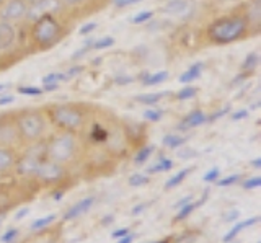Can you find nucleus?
Wrapping results in <instances>:
<instances>
[{"label": "nucleus", "mask_w": 261, "mask_h": 243, "mask_svg": "<svg viewBox=\"0 0 261 243\" xmlns=\"http://www.w3.org/2000/svg\"><path fill=\"white\" fill-rule=\"evenodd\" d=\"M79 149V139L75 132L69 131H61L54 136H51V139L44 144L46 150V158L57 161V164H69L77 155Z\"/></svg>", "instance_id": "nucleus-5"}, {"label": "nucleus", "mask_w": 261, "mask_h": 243, "mask_svg": "<svg viewBox=\"0 0 261 243\" xmlns=\"http://www.w3.org/2000/svg\"><path fill=\"white\" fill-rule=\"evenodd\" d=\"M239 215H240L239 210L232 209V210H228V214L225 215V221L227 222H233V221H237V219H239Z\"/></svg>", "instance_id": "nucleus-47"}, {"label": "nucleus", "mask_w": 261, "mask_h": 243, "mask_svg": "<svg viewBox=\"0 0 261 243\" xmlns=\"http://www.w3.org/2000/svg\"><path fill=\"white\" fill-rule=\"evenodd\" d=\"M126 233H129L127 229H118V230H114V232H113L111 237H113V238H121V237H124Z\"/></svg>", "instance_id": "nucleus-50"}, {"label": "nucleus", "mask_w": 261, "mask_h": 243, "mask_svg": "<svg viewBox=\"0 0 261 243\" xmlns=\"http://www.w3.org/2000/svg\"><path fill=\"white\" fill-rule=\"evenodd\" d=\"M165 96H168V92H155V93H142V95H137L136 96V101L141 103V104H157L160 103Z\"/></svg>", "instance_id": "nucleus-19"}, {"label": "nucleus", "mask_w": 261, "mask_h": 243, "mask_svg": "<svg viewBox=\"0 0 261 243\" xmlns=\"http://www.w3.org/2000/svg\"><path fill=\"white\" fill-rule=\"evenodd\" d=\"M96 23L95 21H92V23H87V25H84L80 30H79V35L80 36H87V35H92L93 31L96 30Z\"/></svg>", "instance_id": "nucleus-40"}, {"label": "nucleus", "mask_w": 261, "mask_h": 243, "mask_svg": "<svg viewBox=\"0 0 261 243\" xmlns=\"http://www.w3.org/2000/svg\"><path fill=\"white\" fill-rule=\"evenodd\" d=\"M134 77H130V75H119L114 78V84L119 85V87H124V85H130V84H134Z\"/></svg>", "instance_id": "nucleus-42"}, {"label": "nucleus", "mask_w": 261, "mask_h": 243, "mask_svg": "<svg viewBox=\"0 0 261 243\" xmlns=\"http://www.w3.org/2000/svg\"><path fill=\"white\" fill-rule=\"evenodd\" d=\"M62 194H64L62 191H54V193H53V198H54L56 201H61V199H62Z\"/></svg>", "instance_id": "nucleus-57"}, {"label": "nucleus", "mask_w": 261, "mask_h": 243, "mask_svg": "<svg viewBox=\"0 0 261 243\" xmlns=\"http://www.w3.org/2000/svg\"><path fill=\"white\" fill-rule=\"evenodd\" d=\"M21 44L20 26L0 20V62L13 61V54L18 52Z\"/></svg>", "instance_id": "nucleus-6"}, {"label": "nucleus", "mask_w": 261, "mask_h": 243, "mask_svg": "<svg viewBox=\"0 0 261 243\" xmlns=\"http://www.w3.org/2000/svg\"><path fill=\"white\" fill-rule=\"evenodd\" d=\"M259 221V217H250L248 221H243V222H237L230 230H228V233L225 235V237L222 238V241L224 243H228V241H233L235 240V237L239 235L243 229H248V227H251V225H255L256 222Z\"/></svg>", "instance_id": "nucleus-17"}, {"label": "nucleus", "mask_w": 261, "mask_h": 243, "mask_svg": "<svg viewBox=\"0 0 261 243\" xmlns=\"http://www.w3.org/2000/svg\"><path fill=\"white\" fill-rule=\"evenodd\" d=\"M242 13L248 23L250 36H258L261 33V0H248Z\"/></svg>", "instance_id": "nucleus-10"}, {"label": "nucleus", "mask_w": 261, "mask_h": 243, "mask_svg": "<svg viewBox=\"0 0 261 243\" xmlns=\"http://www.w3.org/2000/svg\"><path fill=\"white\" fill-rule=\"evenodd\" d=\"M147 183H149V176L142 175V173H134V175H130V178H129V184L134 186V188H139V186H144Z\"/></svg>", "instance_id": "nucleus-34"}, {"label": "nucleus", "mask_w": 261, "mask_h": 243, "mask_svg": "<svg viewBox=\"0 0 261 243\" xmlns=\"http://www.w3.org/2000/svg\"><path fill=\"white\" fill-rule=\"evenodd\" d=\"M188 202H191V196H186V198H183V199H179L176 204H175V207L176 209H179L181 206H185V204H188Z\"/></svg>", "instance_id": "nucleus-53"}, {"label": "nucleus", "mask_w": 261, "mask_h": 243, "mask_svg": "<svg viewBox=\"0 0 261 243\" xmlns=\"http://www.w3.org/2000/svg\"><path fill=\"white\" fill-rule=\"evenodd\" d=\"M93 202H95V198L93 196H90V198H85V199H82L79 204L75 206H72L67 212L64 214V221H72V219H75L82 214H85L88 209H92L93 206Z\"/></svg>", "instance_id": "nucleus-14"}, {"label": "nucleus", "mask_w": 261, "mask_h": 243, "mask_svg": "<svg viewBox=\"0 0 261 243\" xmlns=\"http://www.w3.org/2000/svg\"><path fill=\"white\" fill-rule=\"evenodd\" d=\"M13 121L20 141L23 142H38L47 129L46 116L39 110H21L15 115Z\"/></svg>", "instance_id": "nucleus-4"}, {"label": "nucleus", "mask_w": 261, "mask_h": 243, "mask_svg": "<svg viewBox=\"0 0 261 243\" xmlns=\"http://www.w3.org/2000/svg\"><path fill=\"white\" fill-rule=\"evenodd\" d=\"M250 116V110H237L232 113V121H242L245 118H248Z\"/></svg>", "instance_id": "nucleus-44"}, {"label": "nucleus", "mask_w": 261, "mask_h": 243, "mask_svg": "<svg viewBox=\"0 0 261 243\" xmlns=\"http://www.w3.org/2000/svg\"><path fill=\"white\" fill-rule=\"evenodd\" d=\"M15 101V95L12 93H0V106H7Z\"/></svg>", "instance_id": "nucleus-46"}, {"label": "nucleus", "mask_w": 261, "mask_h": 243, "mask_svg": "<svg viewBox=\"0 0 261 243\" xmlns=\"http://www.w3.org/2000/svg\"><path fill=\"white\" fill-rule=\"evenodd\" d=\"M59 85L61 84H44L43 85V92H56V90H59Z\"/></svg>", "instance_id": "nucleus-49"}, {"label": "nucleus", "mask_w": 261, "mask_h": 243, "mask_svg": "<svg viewBox=\"0 0 261 243\" xmlns=\"http://www.w3.org/2000/svg\"><path fill=\"white\" fill-rule=\"evenodd\" d=\"M62 17L65 15L46 13L28 23V39L33 51H47L62 41V38L67 35V25Z\"/></svg>", "instance_id": "nucleus-1"}, {"label": "nucleus", "mask_w": 261, "mask_h": 243, "mask_svg": "<svg viewBox=\"0 0 261 243\" xmlns=\"http://www.w3.org/2000/svg\"><path fill=\"white\" fill-rule=\"evenodd\" d=\"M196 95H198V88L191 87V85H186L179 92H176V98L181 100V101H186V100H193Z\"/></svg>", "instance_id": "nucleus-28"}, {"label": "nucleus", "mask_w": 261, "mask_h": 243, "mask_svg": "<svg viewBox=\"0 0 261 243\" xmlns=\"http://www.w3.org/2000/svg\"><path fill=\"white\" fill-rule=\"evenodd\" d=\"M16 158H18V155H16V152L12 147L0 145V173H7L12 168H15Z\"/></svg>", "instance_id": "nucleus-12"}, {"label": "nucleus", "mask_w": 261, "mask_h": 243, "mask_svg": "<svg viewBox=\"0 0 261 243\" xmlns=\"http://www.w3.org/2000/svg\"><path fill=\"white\" fill-rule=\"evenodd\" d=\"M240 181V175H228L225 178H222V180H217V186H222V188H227V186H232L235 183Z\"/></svg>", "instance_id": "nucleus-35"}, {"label": "nucleus", "mask_w": 261, "mask_h": 243, "mask_svg": "<svg viewBox=\"0 0 261 243\" xmlns=\"http://www.w3.org/2000/svg\"><path fill=\"white\" fill-rule=\"evenodd\" d=\"M170 77V74L167 70H159V72H153V74H144L141 82L144 87H157L163 82H167Z\"/></svg>", "instance_id": "nucleus-18"}, {"label": "nucleus", "mask_w": 261, "mask_h": 243, "mask_svg": "<svg viewBox=\"0 0 261 243\" xmlns=\"http://www.w3.org/2000/svg\"><path fill=\"white\" fill-rule=\"evenodd\" d=\"M190 0H167L165 4L162 5V13L165 15H185L190 10Z\"/></svg>", "instance_id": "nucleus-13"}, {"label": "nucleus", "mask_w": 261, "mask_h": 243, "mask_svg": "<svg viewBox=\"0 0 261 243\" xmlns=\"http://www.w3.org/2000/svg\"><path fill=\"white\" fill-rule=\"evenodd\" d=\"M111 221H113V215H106V217H103V225H110Z\"/></svg>", "instance_id": "nucleus-58"}, {"label": "nucleus", "mask_w": 261, "mask_h": 243, "mask_svg": "<svg viewBox=\"0 0 261 243\" xmlns=\"http://www.w3.org/2000/svg\"><path fill=\"white\" fill-rule=\"evenodd\" d=\"M259 66V56L258 52H248V56L245 58V61L242 62V72H248V74H253Z\"/></svg>", "instance_id": "nucleus-21"}, {"label": "nucleus", "mask_w": 261, "mask_h": 243, "mask_svg": "<svg viewBox=\"0 0 261 243\" xmlns=\"http://www.w3.org/2000/svg\"><path fill=\"white\" fill-rule=\"evenodd\" d=\"M46 13L65 15V9L61 0H36V2L28 4V13L23 25H28V23L35 21L36 18L43 17Z\"/></svg>", "instance_id": "nucleus-8"}, {"label": "nucleus", "mask_w": 261, "mask_h": 243, "mask_svg": "<svg viewBox=\"0 0 261 243\" xmlns=\"http://www.w3.org/2000/svg\"><path fill=\"white\" fill-rule=\"evenodd\" d=\"M64 9H65V15L70 12H90L93 10V4L96 0H61Z\"/></svg>", "instance_id": "nucleus-15"}, {"label": "nucleus", "mask_w": 261, "mask_h": 243, "mask_svg": "<svg viewBox=\"0 0 261 243\" xmlns=\"http://www.w3.org/2000/svg\"><path fill=\"white\" fill-rule=\"evenodd\" d=\"M54 219H56L54 214L38 219V221H35V222L31 224V230H41V229H44V227H47L49 224H53V222H54Z\"/></svg>", "instance_id": "nucleus-33"}, {"label": "nucleus", "mask_w": 261, "mask_h": 243, "mask_svg": "<svg viewBox=\"0 0 261 243\" xmlns=\"http://www.w3.org/2000/svg\"><path fill=\"white\" fill-rule=\"evenodd\" d=\"M8 88V84H0V93H4Z\"/></svg>", "instance_id": "nucleus-59"}, {"label": "nucleus", "mask_w": 261, "mask_h": 243, "mask_svg": "<svg viewBox=\"0 0 261 243\" xmlns=\"http://www.w3.org/2000/svg\"><path fill=\"white\" fill-rule=\"evenodd\" d=\"M202 70H204V64L202 62H196L190 69H186L181 75L178 77V82L183 84V85H190L194 80H198L202 75Z\"/></svg>", "instance_id": "nucleus-16"}, {"label": "nucleus", "mask_w": 261, "mask_h": 243, "mask_svg": "<svg viewBox=\"0 0 261 243\" xmlns=\"http://www.w3.org/2000/svg\"><path fill=\"white\" fill-rule=\"evenodd\" d=\"M118 240H119L118 243H133L134 235H133V233H126L124 237H121V238H118Z\"/></svg>", "instance_id": "nucleus-51"}, {"label": "nucleus", "mask_w": 261, "mask_h": 243, "mask_svg": "<svg viewBox=\"0 0 261 243\" xmlns=\"http://www.w3.org/2000/svg\"><path fill=\"white\" fill-rule=\"evenodd\" d=\"M250 75H251V74H248V72H240L239 75L233 77V80L230 82V87H237V85H240V84H242V82H245V80H247V78H250Z\"/></svg>", "instance_id": "nucleus-45"}, {"label": "nucleus", "mask_w": 261, "mask_h": 243, "mask_svg": "<svg viewBox=\"0 0 261 243\" xmlns=\"http://www.w3.org/2000/svg\"><path fill=\"white\" fill-rule=\"evenodd\" d=\"M144 210H145V204H137V206L133 209V212H130V214H133V215H139V214H142Z\"/></svg>", "instance_id": "nucleus-52"}, {"label": "nucleus", "mask_w": 261, "mask_h": 243, "mask_svg": "<svg viewBox=\"0 0 261 243\" xmlns=\"http://www.w3.org/2000/svg\"><path fill=\"white\" fill-rule=\"evenodd\" d=\"M190 155H194V152H193V150H185V152L179 153V157H181V158H191Z\"/></svg>", "instance_id": "nucleus-56"}, {"label": "nucleus", "mask_w": 261, "mask_h": 243, "mask_svg": "<svg viewBox=\"0 0 261 243\" xmlns=\"http://www.w3.org/2000/svg\"><path fill=\"white\" fill-rule=\"evenodd\" d=\"M250 164H251V167L255 168V170H259V168H261V157H258V158H255V160H251Z\"/></svg>", "instance_id": "nucleus-54"}, {"label": "nucleus", "mask_w": 261, "mask_h": 243, "mask_svg": "<svg viewBox=\"0 0 261 243\" xmlns=\"http://www.w3.org/2000/svg\"><path fill=\"white\" fill-rule=\"evenodd\" d=\"M144 119L150 121V123H159V121L163 118V111L160 108H150L144 111Z\"/></svg>", "instance_id": "nucleus-31"}, {"label": "nucleus", "mask_w": 261, "mask_h": 243, "mask_svg": "<svg viewBox=\"0 0 261 243\" xmlns=\"http://www.w3.org/2000/svg\"><path fill=\"white\" fill-rule=\"evenodd\" d=\"M141 2L142 0H113V5L116 7V9H127V7L137 5Z\"/></svg>", "instance_id": "nucleus-38"}, {"label": "nucleus", "mask_w": 261, "mask_h": 243, "mask_svg": "<svg viewBox=\"0 0 261 243\" xmlns=\"http://www.w3.org/2000/svg\"><path fill=\"white\" fill-rule=\"evenodd\" d=\"M162 144L165 145L167 149H179L181 145L186 144V137H181L178 134H165L163 136Z\"/></svg>", "instance_id": "nucleus-22"}, {"label": "nucleus", "mask_w": 261, "mask_h": 243, "mask_svg": "<svg viewBox=\"0 0 261 243\" xmlns=\"http://www.w3.org/2000/svg\"><path fill=\"white\" fill-rule=\"evenodd\" d=\"M16 92L20 95H24V96H41L44 92L43 88L39 87H33V85H24V87H18L16 88Z\"/></svg>", "instance_id": "nucleus-30"}, {"label": "nucleus", "mask_w": 261, "mask_h": 243, "mask_svg": "<svg viewBox=\"0 0 261 243\" xmlns=\"http://www.w3.org/2000/svg\"><path fill=\"white\" fill-rule=\"evenodd\" d=\"M153 145H144V147H141V150H139L136 153V157H134V164L136 165H142L145 164L147 160H149V157L153 153Z\"/></svg>", "instance_id": "nucleus-26"}, {"label": "nucleus", "mask_w": 261, "mask_h": 243, "mask_svg": "<svg viewBox=\"0 0 261 243\" xmlns=\"http://www.w3.org/2000/svg\"><path fill=\"white\" fill-rule=\"evenodd\" d=\"M64 175H65L64 165L49 160L46 157L39 161L36 170H35V173H33V176L38 178V180L43 181V183H56V181H59Z\"/></svg>", "instance_id": "nucleus-9"}, {"label": "nucleus", "mask_w": 261, "mask_h": 243, "mask_svg": "<svg viewBox=\"0 0 261 243\" xmlns=\"http://www.w3.org/2000/svg\"><path fill=\"white\" fill-rule=\"evenodd\" d=\"M191 173V168H185V170H181V172H178L176 175H173L170 178V180L165 183V190H171V188H176V186L179 184V183H183V180Z\"/></svg>", "instance_id": "nucleus-25"}, {"label": "nucleus", "mask_w": 261, "mask_h": 243, "mask_svg": "<svg viewBox=\"0 0 261 243\" xmlns=\"http://www.w3.org/2000/svg\"><path fill=\"white\" fill-rule=\"evenodd\" d=\"M16 235H18V230L16 229H10V230H7L2 237H0V240H2V243H13L15 238H16Z\"/></svg>", "instance_id": "nucleus-39"}, {"label": "nucleus", "mask_w": 261, "mask_h": 243, "mask_svg": "<svg viewBox=\"0 0 261 243\" xmlns=\"http://www.w3.org/2000/svg\"><path fill=\"white\" fill-rule=\"evenodd\" d=\"M28 4H33V2H36V0H27Z\"/></svg>", "instance_id": "nucleus-60"}, {"label": "nucleus", "mask_w": 261, "mask_h": 243, "mask_svg": "<svg viewBox=\"0 0 261 243\" xmlns=\"http://www.w3.org/2000/svg\"><path fill=\"white\" fill-rule=\"evenodd\" d=\"M196 207H198V206L193 204V202H188V204L181 206V207H179V210H178V214L175 215V222H179V221H183V219H186Z\"/></svg>", "instance_id": "nucleus-32"}, {"label": "nucleus", "mask_w": 261, "mask_h": 243, "mask_svg": "<svg viewBox=\"0 0 261 243\" xmlns=\"http://www.w3.org/2000/svg\"><path fill=\"white\" fill-rule=\"evenodd\" d=\"M219 176H220V170L217 167H214V168H211L209 172L202 176V180L206 181V183H214V181L219 180Z\"/></svg>", "instance_id": "nucleus-37"}, {"label": "nucleus", "mask_w": 261, "mask_h": 243, "mask_svg": "<svg viewBox=\"0 0 261 243\" xmlns=\"http://www.w3.org/2000/svg\"><path fill=\"white\" fill-rule=\"evenodd\" d=\"M228 243H232V241H228Z\"/></svg>", "instance_id": "nucleus-62"}, {"label": "nucleus", "mask_w": 261, "mask_h": 243, "mask_svg": "<svg viewBox=\"0 0 261 243\" xmlns=\"http://www.w3.org/2000/svg\"><path fill=\"white\" fill-rule=\"evenodd\" d=\"M87 51H90L88 47H84V49L75 51V54H72V61H79V59H82L84 56H87Z\"/></svg>", "instance_id": "nucleus-48"}, {"label": "nucleus", "mask_w": 261, "mask_h": 243, "mask_svg": "<svg viewBox=\"0 0 261 243\" xmlns=\"http://www.w3.org/2000/svg\"><path fill=\"white\" fill-rule=\"evenodd\" d=\"M82 72H84V66H80V64H79V66H72L70 69L65 70V75H67V78H69V80H72L73 77L80 75Z\"/></svg>", "instance_id": "nucleus-41"}, {"label": "nucleus", "mask_w": 261, "mask_h": 243, "mask_svg": "<svg viewBox=\"0 0 261 243\" xmlns=\"http://www.w3.org/2000/svg\"><path fill=\"white\" fill-rule=\"evenodd\" d=\"M247 36H250V28L242 12H232L222 15V17H217L206 28L207 43L216 46L232 44L242 41Z\"/></svg>", "instance_id": "nucleus-2"}, {"label": "nucleus", "mask_w": 261, "mask_h": 243, "mask_svg": "<svg viewBox=\"0 0 261 243\" xmlns=\"http://www.w3.org/2000/svg\"><path fill=\"white\" fill-rule=\"evenodd\" d=\"M4 2H5V0H0V5H2V4H4Z\"/></svg>", "instance_id": "nucleus-61"}, {"label": "nucleus", "mask_w": 261, "mask_h": 243, "mask_svg": "<svg viewBox=\"0 0 261 243\" xmlns=\"http://www.w3.org/2000/svg\"><path fill=\"white\" fill-rule=\"evenodd\" d=\"M28 13V2L27 0H5L0 5V20L13 25H23Z\"/></svg>", "instance_id": "nucleus-7"}, {"label": "nucleus", "mask_w": 261, "mask_h": 243, "mask_svg": "<svg viewBox=\"0 0 261 243\" xmlns=\"http://www.w3.org/2000/svg\"><path fill=\"white\" fill-rule=\"evenodd\" d=\"M171 167H173V161L167 157H160L157 164L147 168V173L152 175V173H157V172H170Z\"/></svg>", "instance_id": "nucleus-24"}, {"label": "nucleus", "mask_w": 261, "mask_h": 243, "mask_svg": "<svg viewBox=\"0 0 261 243\" xmlns=\"http://www.w3.org/2000/svg\"><path fill=\"white\" fill-rule=\"evenodd\" d=\"M28 212H30V209H21V210H18V212H16V219H23L24 215H28Z\"/></svg>", "instance_id": "nucleus-55"}, {"label": "nucleus", "mask_w": 261, "mask_h": 243, "mask_svg": "<svg viewBox=\"0 0 261 243\" xmlns=\"http://www.w3.org/2000/svg\"><path fill=\"white\" fill-rule=\"evenodd\" d=\"M228 111H230V106H228V104H227V106H225L224 110H219V111H216V113H214V115L207 116V123H214V121H217V119H220L222 116H225Z\"/></svg>", "instance_id": "nucleus-43"}, {"label": "nucleus", "mask_w": 261, "mask_h": 243, "mask_svg": "<svg viewBox=\"0 0 261 243\" xmlns=\"http://www.w3.org/2000/svg\"><path fill=\"white\" fill-rule=\"evenodd\" d=\"M47 116L61 131L77 132L87 123V108L79 103H59L47 108Z\"/></svg>", "instance_id": "nucleus-3"}, {"label": "nucleus", "mask_w": 261, "mask_h": 243, "mask_svg": "<svg viewBox=\"0 0 261 243\" xmlns=\"http://www.w3.org/2000/svg\"><path fill=\"white\" fill-rule=\"evenodd\" d=\"M90 139L95 144H105L110 139V131L106 127H103L101 124H93L92 131H90Z\"/></svg>", "instance_id": "nucleus-20"}, {"label": "nucleus", "mask_w": 261, "mask_h": 243, "mask_svg": "<svg viewBox=\"0 0 261 243\" xmlns=\"http://www.w3.org/2000/svg\"><path fill=\"white\" fill-rule=\"evenodd\" d=\"M207 123V115L204 113L202 110H193L191 113H188V115L179 121L176 129L178 131H188V129H194V127H199L202 124Z\"/></svg>", "instance_id": "nucleus-11"}, {"label": "nucleus", "mask_w": 261, "mask_h": 243, "mask_svg": "<svg viewBox=\"0 0 261 243\" xmlns=\"http://www.w3.org/2000/svg\"><path fill=\"white\" fill-rule=\"evenodd\" d=\"M153 15H155L153 10H142V12H139L137 15H134L130 21H133L134 25H144V23L150 21L153 18Z\"/></svg>", "instance_id": "nucleus-29"}, {"label": "nucleus", "mask_w": 261, "mask_h": 243, "mask_svg": "<svg viewBox=\"0 0 261 243\" xmlns=\"http://www.w3.org/2000/svg\"><path fill=\"white\" fill-rule=\"evenodd\" d=\"M242 186L245 190H256V188H259L261 186V176H253V178H248V180H245L243 183H242Z\"/></svg>", "instance_id": "nucleus-36"}, {"label": "nucleus", "mask_w": 261, "mask_h": 243, "mask_svg": "<svg viewBox=\"0 0 261 243\" xmlns=\"http://www.w3.org/2000/svg\"><path fill=\"white\" fill-rule=\"evenodd\" d=\"M116 43V39L113 36H105V38H95V41L90 46V49L92 51H103V49H110V47L114 46Z\"/></svg>", "instance_id": "nucleus-23"}, {"label": "nucleus", "mask_w": 261, "mask_h": 243, "mask_svg": "<svg viewBox=\"0 0 261 243\" xmlns=\"http://www.w3.org/2000/svg\"><path fill=\"white\" fill-rule=\"evenodd\" d=\"M61 82H69L65 72H51L43 77V85L44 84H61Z\"/></svg>", "instance_id": "nucleus-27"}]
</instances>
